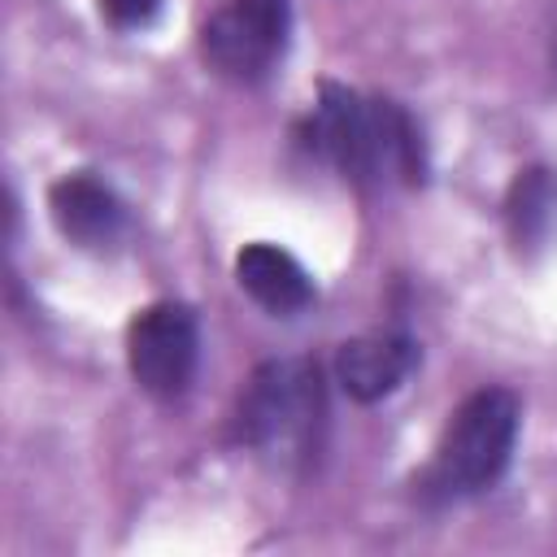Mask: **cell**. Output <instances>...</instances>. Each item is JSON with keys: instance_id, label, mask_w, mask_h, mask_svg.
Returning a JSON list of instances; mask_svg holds the SVG:
<instances>
[{"instance_id": "obj_1", "label": "cell", "mask_w": 557, "mask_h": 557, "mask_svg": "<svg viewBox=\"0 0 557 557\" xmlns=\"http://www.w3.org/2000/svg\"><path fill=\"white\" fill-rule=\"evenodd\" d=\"M309 144L322 161H331L344 178L370 187V183H422L426 152L422 131L413 117L383 96H357L339 83H322L313 117H309Z\"/></svg>"}, {"instance_id": "obj_2", "label": "cell", "mask_w": 557, "mask_h": 557, "mask_svg": "<svg viewBox=\"0 0 557 557\" xmlns=\"http://www.w3.org/2000/svg\"><path fill=\"white\" fill-rule=\"evenodd\" d=\"M518 418H522V409L509 387L470 392L444 422L435 457L422 474V496L457 500V496H474V492L492 487L513 457Z\"/></svg>"}, {"instance_id": "obj_3", "label": "cell", "mask_w": 557, "mask_h": 557, "mask_svg": "<svg viewBox=\"0 0 557 557\" xmlns=\"http://www.w3.org/2000/svg\"><path fill=\"white\" fill-rule=\"evenodd\" d=\"M326 418V387L322 370L309 357H278L252 370V379L239 392L231 431L235 444L261 448V453H287L309 457L318 448V431Z\"/></svg>"}, {"instance_id": "obj_4", "label": "cell", "mask_w": 557, "mask_h": 557, "mask_svg": "<svg viewBox=\"0 0 557 557\" xmlns=\"http://www.w3.org/2000/svg\"><path fill=\"white\" fill-rule=\"evenodd\" d=\"M292 30V4L287 0H226L205 26H200V48L205 61L235 78V83H261Z\"/></svg>"}, {"instance_id": "obj_5", "label": "cell", "mask_w": 557, "mask_h": 557, "mask_svg": "<svg viewBox=\"0 0 557 557\" xmlns=\"http://www.w3.org/2000/svg\"><path fill=\"white\" fill-rule=\"evenodd\" d=\"M200 326L178 300H157L139 309L126 326V366L135 383L157 400H178L196 379Z\"/></svg>"}, {"instance_id": "obj_6", "label": "cell", "mask_w": 557, "mask_h": 557, "mask_svg": "<svg viewBox=\"0 0 557 557\" xmlns=\"http://www.w3.org/2000/svg\"><path fill=\"white\" fill-rule=\"evenodd\" d=\"M48 213L74 248H109V244H117V235L126 226V209H122L117 191L87 170L61 174L48 187Z\"/></svg>"}, {"instance_id": "obj_7", "label": "cell", "mask_w": 557, "mask_h": 557, "mask_svg": "<svg viewBox=\"0 0 557 557\" xmlns=\"http://www.w3.org/2000/svg\"><path fill=\"white\" fill-rule=\"evenodd\" d=\"M413 366H418V344L400 331L357 335V339L339 344V352H335V379L361 405L392 396L409 379Z\"/></svg>"}, {"instance_id": "obj_8", "label": "cell", "mask_w": 557, "mask_h": 557, "mask_svg": "<svg viewBox=\"0 0 557 557\" xmlns=\"http://www.w3.org/2000/svg\"><path fill=\"white\" fill-rule=\"evenodd\" d=\"M235 283L270 313H300L313 300V278L278 244H244L235 257Z\"/></svg>"}, {"instance_id": "obj_9", "label": "cell", "mask_w": 557, "mask_h": 557, "mask_svg": "<svg viewBox=\"0 0 557 557\" xmlns=\"http://www.w3.org/2000/svg\"><path fill=\"white\" fill-rule=\"evenodd\" d=\"M505 226L518 257H535L557 235V170L527 165L505 191Z\"/></svg>"}, {"instance_id": "obj_10", "label": "cell", "mask_w": 557, "mask_h": 557, "mask_svg": "<svg viewBox=\"0 0 557 557\" xmlns=\"http://www.w3.org/2000/svg\"><path fill=\"white\" fill-rule=\"evenodd\" d=\"M161 9V0H100V13L109 26L117 30H131V26H144L152 22V13Z\"/></svg>"}]
</instances>
